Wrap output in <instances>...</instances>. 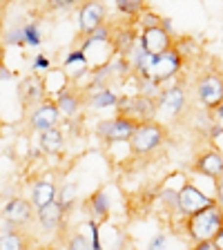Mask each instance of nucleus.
I'll return each instance as SVG.
<instances>
[{
    "label": "nucleus",
    "mask_w": 223,
    "mask_h": 250,
    "mask_svg": "<svg viewBox=\"0 0 223 250\" xmlns=\"http://www.w3.org/2000/svg\"><path fill=\"white\" fill-rule=\"evenodd\" d=\"M54 103H56L61 116H65V119H74V116L81 114V109H83V105H85V96H83L81 89L72 85V87L62 89L61 94H56V96H54Z\"/></svg>",
    "instance_id": "6ab92c4d"
},
{
    "label": "nucleus",
    "mask_w": 223,
    "mask_h": 250,
    "mask_svg": "<svg viewBox=\"0 0 223 250\" xmlns=\"http://www.w3.org/2000/svg\"><path fill=\"white\" fill-rule=\"evenodd\" d=\"M212 244H214V248L217 250H223V221H221V228H219L217 237L212 239Z\"/></svg>",
    "instance_id": "a19ab883"
},
{
    "label": "nucleus",
    "mask_w": 223,
    "mask_h": 250,
    "mask_svg": "<svg viewBox=\"0 0 223 250\" xmlns=\"http://www.w3.org/2000/svg\"><path fill=\"white\" fill-rule=\"evenodd\" d=\"M139 45L145 49L152 56H161V54L170 52L172 45H174V36H170L167 31H163L161 27H154V29H143L139 34Z\"/></svg>",
    "instance_id": "a211bd4d"
},
{
    "label": "nucleus",
    "mask_w": 223,
    "mask_h": 250,
    "mask_svg": "<svg viewBox=\"0 0 223 250\" xmlns=\"http://www.w3.org/2000/svg\"><path fill=\"white\" fill-rule=\"evenodd\" d=\"M56 194H58V188H56V183H54L52 177L38 179V181L31 186L29 201L34 203V208L36 210H41V208H45V206H49V203L56 201Z\"/></svg>",
    "instance_id": "412c9836"
},
{
    "label": "nucleus",
    "mask_w": 223,
    "mask_h": 250,
    "mask_svg": "<svg viewBox=\"0 0 223 250\" xmlns=\"http://www.w3.org/2000/svg\"><path fill=\"white\" fill-rule=\"evenodd\" d=\"M2 45H9V47H25L22 42V25H14L2 34Z\"/></svg>",
    "instance_id": "72a5a7b5"
},
{
    "label": "nucleus",
    "mask_w": 223,
    "mask_h": 250,
    "mask_svg": "<svg viewBox=\"0 0 223 250\" xmlns=\"http://www.w3.org/2000/svg\"><path fill=\"white\" fill-rule=\"evenodd\" d=\"M65 250H92L83 230H74V232H69L65 237Z\"/></svg>",
    "instance_id": "473e14b6"
},
{
    "label": "nucleus",
    "mask_w": 223,
    "mask_h": 250,
    "mask_svg": "<svg viewBox=\"0 0 223 250\" xmlns=\"http://www.w3.org/2000/svg\"><path fill=\"white\" fill-rule=\"evenodd\" d=\"M190 250H217V248H214L212 241H203V244H192Z\"/></svg>",
    "instance_id": "79ce46f5"
},
{
    "label": "nucleus",
    "mask_w": 223,
    "mask_h": 250,
    "mask_svg": "<svg viewBox=\"0 0 223 250\" xmlns=\"http://www.w3.org/2000/svg\"><path fill=\"white\" fill-rule=\"evenodd\" d=\"M183 67H185V61L179 56L174 49L170 52L161 54V56L154 58V65H152V72H150V81L156 85H165V83H174L179 76H181Z\"/></svg>",
    "instance_id": "9b49d317"
},
{
    "label": "nucleus",
    "mask_w": 223,
    "mask_h": 250,
    "mask_svg": "<svg viewBox=\"0 0 223 250\" xmlns=\"http://www.w3.org/2000/svg\"><path fill=\"white\" fill-rule=\"evenodd\" d=\"M161 29L167 31L170 36H174V22H172L170 16H163V21H161Z\"/></svg>",
    "instance_id": "58836bf2"
},
{
    "label": "nucleus",
    "mask_w": 223,
    "mask_h": 250,
    "mask_svg": "<svg viewBox=\"0 0 223 250\" xmlns=\"http://www.w3.org/2000/svg\"><path fill=\"white\" fill-rule=\"evenodd\" d=\"M212 116H214V121H217V123H221V125H223V103L219 105L217 109H214V112H212Z\"/></svg>",
    "instance_id": "37998d69"
},
{
    "label": "nucleus",
    "mask_w": 223,
    "mask_h": 250,
    "mask_svg": "<svg viewBox=\"0 0 223 250\" xmlns=\"http://www.w3.org/2000/svg\"><path fill=\"white\" fill-rule=\"evenodd\" d=\"M56 203L61 206L65 212H72L74 208H76L78 203V183L76 181H67L62 183L61 188H58V194H56Z\"/></svg>",
    "instance_id": "393cba45"
},
{
    "label": "nucleus",
    "mask_w": 223,
    "mask_h": 250,
    "mask_svg": "<svg viewBox=\"0 0 223 250\" xmlns=\"http://www.w3.org/2000/svg\"><path fill=\"white\" fill-rule=\"evenodd\" d=\"M0 221H2V212H0Z\"/></svg>",
    "instance_id": "49530a36"
},
{
    "label": "nucleus",
    "mask_w": 223,
    "mask_h": 250,
    "mask_svg": "<svg viewBox=\"0 0 223 250\" xmlns=\"http://www.w3.org/2000/svg\"><path fill=\"white\" fill-rule=\"evenodd\" d=\"M136 121L127 119V116H112V119H103L96 123V136L103 141L105 146H119V143H130L132 134L136 130Z\"/></svg>",
    "instance_id": "423d86ee"
},
{
    "label": "nucleus",
    "mask_w": 223,
    "mask_h": 250,
    "mask_svg": "<svg viewBox=\"0 0 223 250\" xmlns=\"http://www.w3.org/2000/svg\"><path fill=\"white\" fill-rule=\"evenodd\" d=\"M167 136H170L167 127L163 123H159V121L139 123L134 134H132V139H130V143H127L130 154L139 156V159H145V156L156 154V152L167 143Z\"/></svg>",
    "instance_id": "f257e3e1"
},
{
    "label": "nucleus",
    "mask_w": 223,
    "mask_h": 250,
    "mask_svg": "<svg viewBox=\"0 0 223 250\" xmlns=\"http://www.w3.org/2000/svg\"><path fill=\"white\" fill-rule=\"evenodd\" d=\"M27 121H29L31 130L38 132V134H42V132H47V130L58 127V123H61V112H58L54 99H45L42 103H38L36 107L29 109Z\"/></svg>",
    "instance_id": "f8f14e48"
},
{
    "label": "nucleus",
    "mask_w": 223,
    "mask_h": 250,
    "mask_svg": "<svg viewBox=\"0 0 223 250\" xmlns=\"http://www.w3.org/2000/svg\"><path fill=\"white\" fill-rule=\"evenodd\" d=\"M78 5L81 2H76V0H54V2H49V9L69 11V9H78Z\"/></svg>",
    "instance_id": "e433bc0d"
},
{
    "label": "nucleus",
    "mask_w": 223,
    "mask_h": 250,
    "mask_svg": "<svg viewBox=\"0 0 223 250\" xmlns=\"http://www.w3.org/2000/svg\"><path fill=\"white\" fill-rule=\"evenodd\" d=\"M212 197H214V203L223 210V177H219L217 181H214V194Z\"/></svg>",
    "instance_id": "4c0bfd02"
},
{
    "label": "nucleus",
    "mask_w": 223,
    "mask_h": 250,
    "mask_svg": "<svg viewBox=\"0 0 223 250\" xmlns=\"http://www.w3.org/2000/svg\"><path fill=\"white\" fill-rule=\"evenodd\" d=\"M18 99H20V105L25 109L36 107L38 103L49 99V96H47V89H45V78L36 76V74L25 76L20 83H18Z\"/></svg>",
    "instance_id": "2eb2a0df"
},
{
    "label": "nucleus",
    "mask_w": 223,
    "mask_h": 250,
    "mask_svg": "<svg viewBox=\"0 0 223 250\" xmlns=\"http://www.w3.org/2000/svg\"><path fill=\"white\" fill-rule=\"evenodd\" d=\"M212 206H217L214 197L212 194H205L194 181L185 179L181 183V188H179V214L183 219L192 217V214L201 212L205 208H212Z\"/></svg>",
    "instance_id": "0eeeda50"
},
{
    "label": "nucleus",
    "mask_w": 223,
    "mask_h": 250,
    "mask_svg": "<svg viewBox=\"0 0 223 250\" xmlns=\"http://www.w3.org/2000/svg\"><path fill=\"white\" fill-rule=\"evenodd\" d=\"M159 201L163 203V208L167 210V212H179V190H174V188H159Z\"/></svg>",
    "instance_id": "c756f323"
},
{
    "label": "nucleus",
    "mask_w": 223,
    "mask_h": 250,
    "mask_svg": "<svg viewBox=\"0 0 223 250\" xmlns=\"http://www.w3.org/2000/svg\"><path fill=\"white\" fill-rule=\"evenodd\" d=\"M165 246H167V234L165 232L152 234V239L147 241V250H165Z\"/></svg>",
    "instance_id": "c9c22d12"
},
{
    "label": "nucleus",
    "mask_w": 223,
    "mask_h": 250,
    "mask_svg": "<svg viewBox=\"0 0 223 250\" xmlns=\"http://www.w3.org/2000/svg\"><path fill=\"white\" fill-rule=\"evenodd\" d=\"M65 217H67V212H65L56 201L45 206V208H41V210H36V221H38L42 232H56V230L62 226Z\"/></svg>",
    "instance_id": "4be33fe9"
},
{
    "label": "nucleus",
    "mask_w": 223,
    "mask_h": 250,
    "mask_svg": "<svg viewBox=\"0 0 223 250\" xmlns=\"http://www.w3.org/2000/svg\"><path fill=\"white\" fill-rule=\"evenodd\" d=\"M139 34L134 22H119V25H112V47H114L116 56L130 58L132 52L139 47Z\"/></svg>",
    "instance_id": "4468645a"
},
{
    "label": "nucleus",
    "mask_w": 223,
    "mask_h": 250,
    "mask_svg": "<svg viewBox=\"0 0 223 250\" xmlns=\"http://www.w3.org/2000/svg\"><path fill=\"white\" fill-rule=\"evenodd\" d=\"M61 69H62V74L67 76L69 83H72L74 87H78V85H83L85 81H87L89 72H92V65L87 62L83 49H81V47H74V49H69V52L65 54Z\"/></svg>",
    "instance_id": "ddd939ff"
},
{
    "label": "nucleus",
    "mask_w": 223,
    "mask_h": 250,
    "mask_svg": "<svg viewBox=\"0 0 223 250\" xmlns=\"http://www.w3.org/2000/svg\"><path fill=\"white\" fill-rule=\"evenodd\" d=\"M221 45H223V36H221Z\"/></svg>",
    "instance_id": "de8ad7c7"
},
{
    "label": "nucleus",
    "mask_w": 223,
    "mask_h": 250,
    "mask_svg": "<svg viewBox=\"0 0 223 250\" xmlns=\"http://www.w3.org/2000/svg\"><path fill=\"white\" fill-rule=\"evenodd\" d=\"M38 147H41L42 154L49 156H61L67 147V139L61 132V127H54V130H47L42 134H38Z\"/></svg>",
    "instance_id": "5701e85b"
},
{
    "label": "nucleus",
    "mask_w": 223,
    "mask_h": 250,
    "mask_svg": "<svg viewBox=\"0 0 223 250\" xmlns=\"http://www.w3.org/2000/svg\"><path fill=\"white\" fill-rule=\"evenodd\" d=\"M81 49H83L87 62L94 67H103L116 56L112 47V25H103L99 31H94L92 36L81 38Z\"/></svg>",
    "instance_id": "20e7f679"
},
{
    "label": "nucleus",
    "mask_w": 223,
    "mask_h": 250,
    "mask_svg": "<svg viewBox=\"0 0 223 250\" xmlns=\"http://www.w3.org/2000/svg\"><path fill=\"white\" fill-rule=\"evenodd\" d=\"M221 221L223 210L219 206H212V208H205L201 212L192 214V217L183 219V230H185V237L192 244H203V241H212L217 237Z\"/></svg>",
    "instance_id": "f03ea898"
},
{
    "label": "nucleus",
    "mask_w": 223,
    "mask_h": 250,
    "mask_svg": "<svg viewBox=\"0 0 223 250\" xmlns=\"http://www.w3.org/2000/svg\"><path fill=\"white\" fill-rule=\"evenodd\" d=\"M192 170L201 177H208L212 181H217L219 177H223V154H219L212 147H203L194 154L192 159Z\"/></svg>",
    "instance_id": "dca6fc26"
},
{
    "label": "nucleus",
    "mask_w": 223,
    "mask_h": 250,
    "mask_svg": "<svg viewBox=\"0 0 223 250\" xmlns=\"http://www.w3.org/2000/svg\"><path fill=\"white\" fill-rule=\"evenodd\" d=\"M52 69H54L52 58L47 56L45 52H38L36 56L31 58V74H36V76H47Z\"/></svg>",
    "instance_id": "2f4dec72"
},
{
    "label": "nucleus",
    "mask_w": 223,
    "mask_h": 250,
    "mask_svg": "<svg viewBox=\"0 0 223 250\" xmlns=\"http://www.w3.org/2000/svg\"><path fill=\"white\" fill-rule=\"evenodd\" d=\"M194 101H197L199 109L214 112L223 103V74L203 72L194 83Z\"/></svg>",
    "instance_id": "39448f33"
},
{
    "label": "nucleus",
    "mask_w": 223,
    "mask_h": 250,
    "mask_svg": "<svg viewBox=\"0 0 223 250\" xmlns=\"http://www.w3.org/2000/svg\"><path fill=\"white\" fill-rule=\"evenodd\" d=\"M22 42L29 49H36L42 42V31H41V22L36 21H27L22 22Z\"/></svg>",
    "instance_id": "cd10ccee"
},
{
    "label": "nucleus",
    "mask_w": 223,
    "mask_h": 250,
    "mask_svg": "<svg viewBox=\"0 0 223 250\" xmlns=\"http://www.w3.org/2000/svg\"><path fill=\"white\" fill-rule=\"evenodd\" d=\"M116 114L127 116V119L136 121V123H147V121H156V101L143 94L136 96H127L121 94V101L116 105Z\"/></svg>",
    "instance_id": "1a4fd4ad"
},
{
    "label": "nucleus",
    "mask_w": 223,
    "mask_h": 250,
    "mask_svg": "<svg viewBox=\"0 0 223 250\" xmlns=\"http://www.w3.org/2000/svg\"><path fill=\"white\" fill-rule=\"evenodd\" d=\"M31 241L22 230H0V250H29Z\"/></svg>",
    "instance_id": "b1692460"
},
{
    "label": "nucleus",
    "mask_w": 223,
    "mask_h": 250,
    "mask_svg": "<svg viewBox=\"0 0 223 250\" xmlns=\"http://www.w3.org/2000/svg\"><path fill=\"white\" fill-rule=\"evenodd\" d=\"M145 9L147 2L143 0H116V11L125 18V22H134Z\"/></svg>",
    "instance_id": "a878e982"
},
{
    "label": "nucleus",
    "mask_w": 223,
    "mask_h": 250,
    "mask_svg": "<svg viewBox=\"0 0 223 250\" xmlns=\"http://www.w3.org/2000/svg\"><path fill=\"white\" fill-rule=\"evenodd\" d=\"M78 230H81V228H78ZM83 234L87 237L89 248H92V250H105V246H103V237H101V226L96 224V221L87 219V221L83 224Z\"/></svg>",
    "instance_id": "c85d7f7f"
},
{
    "label": "nucleus",
    "mask_w": 223,
    "mask_h": 250,
    "mask_svg": "<svg viewBox=\"0 0 223 250\" xmlns=\"http://www.w3.org/2000/svg\"><path fill=\"white\" fill-rule=\"evenodd\" d=\"M208 143L212 150H217L219 154H223V125L221 123H214L212 130L208 134Z\"/></svg>",
    "instance_id": "f704fd0d"
},
{
    "label": "nucleus",
    "mask_w": 223,
    "mask_h": 250,
    "mask_svg": "<svg viewBox=\"0 0 223 250\" xmlns=\"http://www.w3.org/2000/svg\"><path fill=\"white\" fill-rule=\"evenodd\" d=\"M85 96V105L94 112H105V109H116L121 101V92L114 87H101L96 92L83 94Z\"/></svg>",
    "instance_id": "aec40b11"
},
{
    "label": "nucleus",
    "mask_w": 223,
    "mask_h": 250,
    "mask_svg": "<svg viewBox=\"0 0 223 250\" xmlns=\"http://www.w3.org/2000/svg\"><path fill=\"white\" fill-rule=\"evenodd\" d=\"M76 25L81 31V38L92 36L103 25H107V5L99 0H85L76 9Z\"/></svg>",
    "instance_id": "6e6552de"
},
{
    "label": "nucleus",
    "mask_w": 223,
    "mask_h": 250,
    "mask_svg": "<svg viewBox=\"0 0 223 250\" xmlns=\"http://www.w3.org/2000/svg\"><path fill=\"white\" fill-rule=\"evenodd\" d=\"M11 78H14V72H9V69L5 67V62H2V65H0V83H7Z\"/></svg>",
    "instance_id": "ea45409f"
},
{
    "label": "nucleus",
    "mask_w": 223,
    "mask_h": 250,
    "mask_svg": "<svg viewBox=\"0 0 223 250\" xmlns=\"http://www.w3.org/2000/svg\"><path fill=\"white\" fill-rule=\"evenodd\" d=\"M187 109V89L181 81H174L170 87H163L159 99H156V121L159 123H170L185 114Z\"/></svg>",
    "instance_id": "7ed1b4c3"
},
{
    "label": "nucleus",
    "mask_w": 223,
    "mask_h": 250,
    "mask_svg": "<svg viewBox=\"0 0 223 250\" xmlns=\"http://www.w3.org/2000/svg\"><path fill=\"white\" fill-rule=\"evenodd\" d=\"M85 212H87V219L96 221L99 226L107 224L109 217H112V199H109L107 190L105 188H99V190H94L83 203Z\"/></svg>",
    "instance_id": "f3484780"
},
{
    "label": "nucleus",
    "mask_w": 223,
    "mask_h": 250,
    "mask_svg": "<svg viewBox=\"0 0 223 250\" xmlns=\"http://www.w3.org/2000/svg\"><path fill=\"white\" fill-rule=\"evenodd\" d=\"M161 21H163V16L156 14V11H152L150 7H147V9L134 21V25H136V29H139V31H143V29H154V27H161Z\"/></svg>",
    "instance_id": "7c9ffc66"
},
{
    "label": "nucleus",
    "mask_w": 223,
    "mask_h": 250,
    "mask_svg": "<svg viewBox=\"0 0 223 250\" xmlns=\"http://www.w3.org/2000/svg\"><path fill=\"white\" fill-rule=\"evenodd\" d=\"M172 49H174L183 61H190V58L199 56V52H201L199 42L194 41L192 36H174V45H172Z\"/></svg>",
    "instance_id": "bb28decb"
},
{
    "label": "nucleus",
    "mask_w": 223,
    "mask_h": 250,
    "mask_svg": "<svg viewBox=\"0 0 223 250\" xmlns=\"http://www.w3.org/2000/svg\"><path fill=\"white\" fill-rule=\"evenodd\" d=\"M2 221L5 228L11 230H20V228H29L36 221V208L34 203L25 197H11L9 201L2 206Z\"/></svg>",
    "instance_id": "9d476101"
},
{
    "label": "nucleus",
    "mask_w": 223,
    "mask_h": 250,
    "mask_svg": "<svg viewBox=\"0 0 223 250\" xmlns=\"http://www.w3.org/2000/svg\"><path fill=\"white\" fill-rule=\"evenodd\" d=\"M2 61H5V45L0 42V65H2Z\"/></svg>",
    "instance_id": "c03bdc74"
},
{
    "label": "nucleus",
    "mask_w": 223,
    "mask_h": 250,
    "mask_svg": "<svg viewBox=\"0 0 223 250\" xmlns=\"http://www.w3.org/2000/svg\"><path fill=\"white\" fill-rule=\"evenodd\" d=\"M2 27L5 25H2V16H0V34H2Z\"/></svg>",
    "instance_id": "a18cd8bd"
}]
</instances>
